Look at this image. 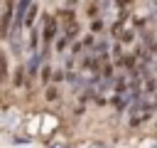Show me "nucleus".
<instances>
[{"label": "nucleus", "mask_w": 157, "mask_h": 148, "mask_svg": "<svg viewBox=\"0 0 157 148\" xmlns=\"http://www.w3.org/2000/svg\"><path fill=\"white\" fill-rule=\"evenodd\" d=\"M54 32H56V22H54V17H47V27H44V39H52V37H54Z\"/></svg>", "instance_id": "1"}, {"label": "nucleus", "mask_w": 157, "mask_h": 148, "mask_svg": "<svg viewBox=\"0 0 157 148\" xmlns=\"http://www.w3.org/2000/svg\"><path fill=\"white\" fill-rule=\"evenodd\" d=\"M12 7H15V5H7V7H5V15H2V27H0V32H2V35H7V25H10V12H12Z\"/></svg>", "instance_id": "2"}]
</instances>
